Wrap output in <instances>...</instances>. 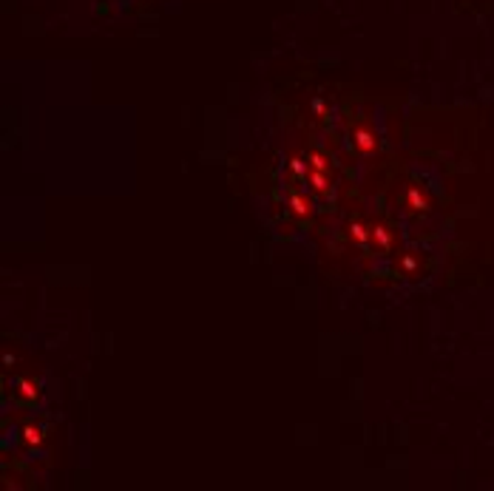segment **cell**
Listing matches in <instances>:
<instances>
[{
    "label": "cell",
    "mask_w": 494,
    "mask_h": 491,
    "mask_svg": "<svg viewBox=\"0 0 494 491\" xmlns=\"http://www.w3.org/2000/svg\"><path fill=\"white\" fill-rule=\"evenodd\" d=\"M372 238L378 242V247H389V233L384 228H372Z\"/></svg>",
    "instance_id": "obj_6"
},
{
    "label": "cell",
    "mask_w": 494,
    "mask_h": 491,
    "mask_svg": "<svg viewBox=\"0 0 494 491\" xmlns=\"http://www.w3.org/2000/svg\"><path fill=\"white\" fill-rule=\"evenodd\" d=\"M310 162H312V168H316V170H324V168H326V159L321 156V154H312V156H310Z\"/></svg>",
    "instance_id": "obj_8"
},
{
    "label": "cell",
    "mask_w": 494,
    "mask_h": 491,
    "mask_svg": "<svg viewBox=\"0 0 494 491\" xmlns=\"http://www.w3.org/2000/svg\"><path fill=\"white\" fill-rule=\"evenodd\" d=\"M307 176H310V182H312L316 190H326V188H330V182H326V176L321 174V170H310Z\"/></svg>",
    "instance_id": "obj_3"
},
{
    "label": "cell",
    "mask_w": 494,
    "mask_h": 491,
    "mask_svg": "<svg viewBox=\"0 0 494 491\" xmlns=\"http://www.w3.org/2000/svg\"><path fill=\"white\" fill-rule=\"evenodd\" d=\"M406 199H409V204H412L415 210H424V208H426V199L420 196V190H418V188H409V190H406Z\"/></svg>",
    "instance_id": "obj_2"
},
{
    "label": "cell",
    "mask_w": 494,
    "mask_h": 491,
    "mask_svg": "<svg viewBox=\"0 0 494 491\" xmlns=\"http://www.w3.org/2000/svg\"><path fill=\"white\" fill-rule=\"evenodd\" d=\"M352 142L361 154H372V150H375V134L364 131V128H358V131L352 134Z\"/></svg>",
    "instance_id": "obj_1"
},
{
    "label": "cell",
    "mask_w": 494,
    "mask_h": 491,
    "mask_svg": "<svg viewBox=\"0 0 494 491\" xmlns=\"http://www.w3.org/2000/svg\"><path fill=\"white\" fill-rule=\"evenodd\" d=\"M404 267H406V270H415V258H412V256H406V258H404Z\"/></svg>",
    "instance_id": "obj_9"
},
{
    "label": "cell",
    "mask_w": 494,
    "mask_h": 491,
    "mask_svg": "<svg viewBox=\"0 0 494 491\" xmlns=\"http://www.w3.org/2000/svg\"><path fill=\"white\" fill-rule=\"evenodd\" d=\"M290 170H292L296 176H307V174H310V170H307V165H304L301 159H292V162H290Z\"/></svg>",
    "instance_id": "obj_7"
},
{
    "label": "cell",
    "mask_w": 494,
    "mask_h": 491,
    "mask_svg": "<svg viewBox=\"0 0 494 491\" xmlns=\"http://www.w3.org/2000/svg\"><path fill=\"white\" fill-rule=\"evenodd\" d=\"M312 108H316L318 114H324V102H321V100H316V102H312Z\"/></svg>",
    "instance_id": "obj_10"
},
{
    "label": "cell",
    "mask_w": 494,
    "mask_h": 491,
    "mask_svg": "<svg viewBox=\"0 0 494 491\" xmlns=\"http://www.w3.org/2000/svg\"><path fill=\"white\" fill-rule=\"evenodd\" d=\"M290 204H292V210L301 213V216H304V213H310V202L304 199V196H298V193H296V196L290 199Z\"/></svg>",
    "instance_id": "obj_4"
},
{
    "label": "cell",
    "mask_w": 494,
    "mask_h": 491,
    "mask_svg": "<svg viewBox=\"0 0 494 491\" xmlns=\"http://www.w3.org/2000/svg\"><path fill=\"white\" fill-rule=\"evenodd\" d=\"M350 233H352V238H355V242H358V244H364V242H366V238H370V233H366V228H364V224H358V222H355L352 228H350Z\"/></svg>",
    "instance_id": "obj_5"
}]
</instances>
